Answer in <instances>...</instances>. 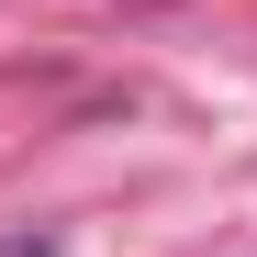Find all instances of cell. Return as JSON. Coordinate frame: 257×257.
<instances>
[{
	"instance_id": "cell-1",
	"label": "cell",
	"mask_w": 257,
	"mask_h": 257,
	"mask_svg": "<svg viewBox=\"0 0 257 257\" xmlns=\"http://www.w3.org/2000/svg\"><path fill=\"white\" fill-rule=\"evenodd\" d=\"M0 257H67V246H56L45 224H23V235H0Z\"/></svg>"
}]
</instances>
